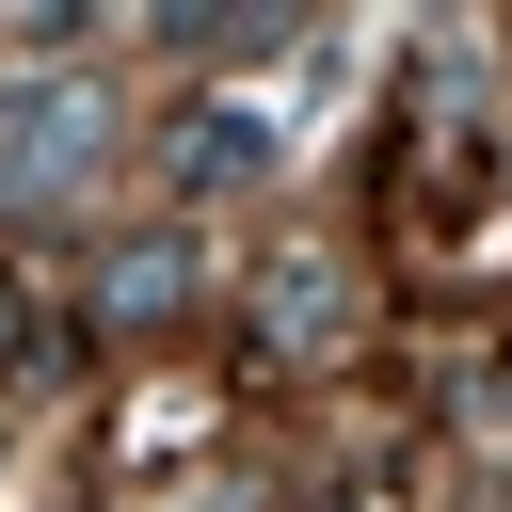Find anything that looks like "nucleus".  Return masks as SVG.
<instances>
[{
  "instance_id": "f03ea898",
  "label": "nucleus",
  "mask_w": 512,
  "mask_h": 512,
  "mask_svg": "<svg viewBox=\"0 0 512 512\" xmlns=\"http://www.w3.org/2000/svg\"><path fill=\"white\" fill-rule=\"evenodd\" d=\"M256 304H272V352H336V336H352V272H336V256H272Z\"/></svg>"
},
{
  "instance_id": "7ed1b4c3",
  "label": "nucleus",
  "mask_w": 512,
  "mask_h": 512,
  "mask_svg": "<svg viewBox=\"0 0 512 512\" xmlns=\"http://www.w3.org/2000/svg\"><path fill=\"white\" fill-rule=\"evenodd\" d=\"M176 288H192V240H176V224H160V240H112V272H96L112 320H176Z\"/></svg>"
},
{
  "instance_id": "f257e3e1",
  "label": "nucleus",
  "mask_w": 512,
  "mask_h": 512,
  "mask_svg": "<svg viewBox=\"0 0 512 512\" xmlns=\"http://www.w3.org/2000/svg\"><path fill=\"white\" fill-rule=\"evenodd\" d=\"M160 176H176V192H256V176H272V112H224V96L176 112V128H160Z\"/></svg>"
}]
</instances>
